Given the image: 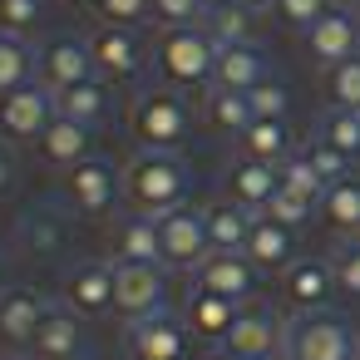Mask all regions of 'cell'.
Wrapping results in <instances>:
<instances>
[{"mask_svg":"<svg viewBox=\"0 0 360 360\" xmlns=\"http://www.w3.org/2000/svg\"><path fill=\"white\" fill-rule=\"evenodd\" d=\"M193 198V173L178 153H148L139 148L124 168V202L143 217H163Z\"/></svg>","mask_w":360,"mask_h":360,"instance_id":"1","label":"cell"},{"mask_svg":"<svg viewBox=\"0 0 360 360\" xmlns=\"http://www.w3.org/2000/svg\"><path fill=\"white\" fill-rule=\"evenodd\" d=\"M129 134L148 153H178L193 134V109H188L183 89H173V84L139 89L129 104Z\"/></svg>","mask_w":360,"mask_h":360,"instance_id":"2","label":"cell"},{"mask_svg":"<svg viewBox=\"0 0 360 360\" xmlns=\"http://www.w3.org/2000/svg\"><path fill=\"white\" fill-rule=\"evenodd\" d=\"M217 70V40L202 25H163L153 40V75L173 89H207Z\"/></svg>","mask_w":360,"mask_h":360,"instance_id":"3","label":"cell"},{"mask_svg":"<svg viewBox=\"0 0 360 360\" xmlns=\"http://www.w3.org/2000/svg\"><path fill=\"white\" fill-rule=\"evenodd\" d=\"M286 355L291 360H360V335L335 311H311L286 321Z\"/></svg>","mask_w":360,"mask_h":360,"instance_id":"4","label":"cell"},{"mask_svg":"<svg viewBox=\"0 0 360 360\" xmlns=\"http://www.w3.org/2000/svg\"><path fill=\"white\" fill-rule=\"evenodd\" d=\"M84 40H89V55H94V75L99 79L129 84V79H143V70L153 65V50L129 25H94V35H84Z\"/></svg>","mask_w":360,"mask_h":360,"instance_id":"5","label":"cell"},{"mask_svg":"<svg viewBox=\"0 0 360 360\" xmlns=\"http://www.w3.org/2000/svg\"><path fill=\"white\" fill-rule=\"evenodd\" d=\"M129 360H193V330L173 311H153L124 326Z\"/></svg>","mask_w":360,"mask_h":360,"instance_id":"6","label":"cell"},{"mask_svg":"<svg viewBox=\"0 0 360 360\" xmlns=\"http://www.w3.org/2000/svg\"><path fill=\"white\" fill-rule=\"evenodd\" d=\"M55 119H60L55 94H50L40 79L0 94V139H6V143H40V134H45Z\"/></svg>","mask_w":360,"mask_h":360,"instance_id":"7","label":"cell"},{"mask_svg":"<svg viewBox=\"0 0 360 360\" xmlns=\"http://www.w3.org/2000/svg\"><path fill=\"white\" fill-rule=\"evenodd\" d=\"M158 242H163V266H178V271H198L212 252L207 242V222H202V207L183 202L173 212L158 217Z\"/></svg>","mask_w":360,"mask_h":360,"instance_id":"8","label":"cell"},{"mask_svg":"<svg viewBox=\"0 0 360 360\" xmlns=\"http://www.w3.org/2000/svg\"><path fill=\"white\" fill-rule=\"evenodd\" d=\"M163 296H168V266L163 262H124V266H114V311L124 321L168 311Z\"/></svg>","mask_w":360,"mask_h":360,"instance_id":"9","label":"cell"},{"mask_svg":"<svg viewBox=\"0 0 360 360\" xmlns=\"http://www.w3.org/2000/svg\"><path fill=\"white\" fill-rule=\"evenodd\" d=\"M65 198L79 217H109L114 202L124 198V173H114L99 158H84L65 173Z\"/></svg>","mask_w":360,"mask_h":360,"instance_id":"10","label":"cell"},{"mask_svg":"<svg viewBox=\"0 0 360 360\" xmlns=\"http://www.w3.org/2000/svg\"><path fill=\"white\" fill-rule=\"evenodd\" d=\"M35 79L50 89V94H65L70 84H84L94 79V55H89V40H45L35 50Z\"/></svg>","mask_w":360,"mask_h":360,"instance_id":"11","label":"cell"},{"mask_svg":"<svg viewBox=\"0 0 360 360\" xmlns=\"http://www.w3.org/2000/svg\"><path fill=\"white\" fill-rule=\"evenodd\" d=\"M340 291L330 262H316V257H296L286 271H281V301L291 316H311V311H326L330 296Z\"/></svg>","mask_w":360,"mask_h":360,"instance_id":"12","label":"cell"},{"mask_svg":"<svg viewBox=\"0 0 360 360\" xmlns=\"http://www.w3.org/2000/svg\"><path fill=\"white\" fill-rule=\"evenodd\" d=\"M262 271L247 262V252H207V262L193 271V291H212V296H227L237 306H247L257 296V281Z\"/></svg>","mask_w":360,"mask_h":360,"instance_id":"13","label":"cell"},{"mask_svg":"<svg viewBox=\"0 0 360 360\" xmlns=\"http://www.w3.org/2000/svg\"><path fill=\"white\" fill-rule=\"evenodd\" d=\"M350 55H360V15L345 11V6H330L306 30V60L321 65V70H330V65H340Z\"/></svg>","mask_w":360,"mask_h":360,"instance_id":"14","label":"cell"},{"mask_svg":"<svg viewBox=\"0 0 360 360\" xmlns=\"http://www.w3.org/2000/svg\"><path fill=\"white\" fill-rule=\"evenodd\" d=\"M65 306L84 321L114 311V262H75L65 276Z\"/></svg>","mask_w":360,"mask_h":360,"instance_id":"15","label":"cell"},{"mask_svg":"<svg viewBox=\"0 0 360 360\" xmlns=\"http://www.w3.org/2000/svg\"><path fill=\"white\" fill-rule=\"evenodd\" d=\"M45 316H50V301L35 286L11 281L6 291H0V345H25L30 350V340H35Z\"/></svg>","mask_w":360,"mask_h":360,"instance_id":"16","label":"cell"},{"mask_svg":"<svg viewBox=\"0 0 360 360\" xmlns=\"http://www.w3.org/2000/svg\"><path fill=\"white\" fill-rule=\"evenodd\" d=\"M222 350L252 355V360H262V355H271V350H286V316H271V311H262V306H242V316H237L232 335L222 340Z\"/></svg>","mask_w":360,"mask_h":360,"instance_id":"17","label":"cell"},{"mask_svg":"<svg viewBox=\"0 0 360 360\" xmlns=\"http://www.w3.org/2000/svg\"><path fill=\"white\" fill-rule=\"evenodd\" d=\"M109 262L124 266V262H163V242H158V217H143V212H124L114 217L109 227Z\"/></svg>","mask_w":360,"mask_h":360,"instance_id":"18","label":"cell"},{"mask_svg":"<svg viewBox=\"0 0 360 360\" xmlns=\"http://www.w3.org/2000/svg\"><path fill=\"white\" fill-rule=\"evenodd\" d=\"M242 252H247V262H252L257 271H286V266L296 262V227H286V222L257 212L252 237H247Z\"/></svg>","mask_w":360,"mask_h":360,"instance_id":"19","label":"cell"},{"mask_svg":"<svg viewBox=\"0 0 360 360\" xmlns=\"http://www.w3.org/2000/svg\"><path fill=\"white\" fill-rule=\"evenodd\" d=\"M237 316H242V306L227 296H212V291H188V301H183V321H188L193 340H207V345H222L232 335Z\"/></svg>","mask_w":360,"mask_h":360,"instance_id":"20","label":"cell"},{"mask_svg":"<svg viewBox=\"0 0 360 360\" xmlns=\"http://www.w3.org/2000/svg\"><path fill=\"white\" fill-rule=\"evenodd\" d=\"M35 153H40V158H45L50 168L70 173L75 163L94 158V129H89V124H75V119H55V124H50V129L40 134Z\"/></svg>","mask_w":360,"mask_h":360,"instance_id":"21","label":"cell"},{"mask_svg":"<svg viewBox=\"0 0 360 360\" xmlns=\"http://www.w3.org/2000/svg\"><path fill=\"white\" fill-rule=\"evenodd\" d=\"M84 355V330L75 321L70 306H50V316L40 321L35 340H30V360H79Z\"/></svg>","mask_w":360,"mask_h":360,"instance_id":"22","label":"cell"},{"mask_svg":"<svg viewBox=\"0 0 360 360\" xmlns=\"http://www.w3.org/2000/svg\"><path fill=\"white\" fill-rule=\"evenodd\" d=\"M202 124L212 129V134H247L252 124H257V109H252V99H247V89H222V84H207L202 89Z\"/></svg>","mask_w":360,"mask_h":360,"instance_id":"23","label":"cell"},{"mask_svg":"<svg viewBox=\"0 0 360 360\" xmlns=\"http://www.w3.org/2000/svg\"><path fill=\"white\" fill-rule=\"evenodd\" d=\"M11 237H15V247H20L25 257L50 262V257H60V247H65V222H60V212H50V207H30V212L15 217Z\"/></svg>","mask_w":360,"mask_h":360,"instance_id":"24","label":"cell"},{"mask_svg":"<svg viewBox=\"0 0 360 360\" xmlns=\"http://www.w3.org/2000/svg\"><path fill=\"white\" fill-rule=\"evenodd\" d=\"M222 188H227V198H232V202H242L247 212H266V202H271V193H276L281 183H276V168H271V163L237 158V163L227 168Z\"/></svg>","mask_w":360,"mask_h":360,"instance_id":"25","label":"cell"},{"mask_svg":"<svg viewBox=\"0 0 360 360\" xmlns=\"http://www.w3.org/2000/svg\"><path fill=\"white\" fill-rule=\"evenodd\" d=\"M202 222H207V242H212V252H242L247 237H252L257 212H247L242 202L222 198V202H202Z\"/></svg>","mask_w":360,"mask_h":360,"instance_id":"26","label":"cell"},{"mask_svg":"<svg viewBox=\"0 0 360 360\" xmlns=\"http://www.w3.org/2000/svg\"><path fill=\"white\" fill-rule=\"evenodd\" d=\"M271 70H266V55L257 45H222L217 50V70H212V84L222 89H252L262 84Z\"/></svg>","mask_w":360,"mask_h":360,"instance_id":"27","label":"cell"},{"mask_svg":"<svg viewBox=\"0 0 360 360\" xmlns=\"http://www.w3.org/2000/svg\"><path fill=\"white\" fill-rule=\"evenodd\" d=\"M237 153L242 158H252V163H286L296 148H291V129H286V119H257L247 134H237Z\"/></svg>","mask_w":360,"mask_h":360,"instance_id":"28","label":"cell"},{"mask_svg":"<svg viewBox=\"0 0 360 360\" xmlns=\"http://www.w3.org/2000/svg\"><path fill=\"white\" fill-rule=\"evenodd\" d=\"M55 109H60V119H75V124H99L104 114H109V89H104V79L94 75V79H84V84H70L65 94H55Z\"/></svg>","mask_w":360,"mask_h":360,"instance_id":"29","label":"cell"},{"mask_svg":"<svg viewBox=\"0 0 360 360\" xmlns=\"http://www.w3.org/2000/svg\"><path fill=\"white\" fill-rule=\"evenodd\" d=\"M321 217H326L330 232H340V237H360V183H355V178L330 183L326 198H321Z\"/></svg>","mask_w":360,"mask_h":360,"instance_id":"30","label":"cell"},{"mask_svg":"<svg viewBox=\"0 0 360 360\" xmlns=\"http://www.w3.org/2000/svg\"><path fill=\"white\" fill-rule=\"evenodd\" d=\"M202 30L217 40V50H222V45H252L257 11H252V6H242V0H227V6H217V11H207V15H202Z\"/></svg>","mask_w":360,"mask_h":360,"instance_id":"31","label":"cell"},{"mask_svg":"<svg viewBox=\"0 0 360 360\" xmlns=\"http://www.w3.org/2000/svg\"><path fill=\"white\" fill-rule=\"evenodd\" d=\"M20 84H35V50L25 45V35L0 30V94Z\"/></svg>","mask_w":360,"mask_h":360,"instance_id":"32","label":"cell"},{"mask_svg":"<svg viewBox=\"0 0 360 360\" xmlns=\"http://www.w3.org/2000/svg\"><path fill=\"white\" fill-rule=\"evenodd\" d=\"M321 79H326L330 109H360V55H350V60L321 70Z\"/></svg>","mask_w":360,"mask_h":360,"instance_id":"33","label":"cell"},{"mask_svg":"<svg viewBox=\"0 0 360 360\" xmlns=\"http://www.w3.org/2000/svg\"><path fill=\"white\" fill-rule=\"evenodd\" d=\"M276 183H281L286 193H296V198L316 202V207H321V198H326V178H321L301 153H291L286 163H276Z\"/></svg>","mask_w":360,"mask_h":360,"instance_id":"34","label":"cell"},{"mask_svg":"<svg viewBox=\"0 0 360 360\" xmlns=\"http://www.w3.org/2000/svg\"><path fill=\"white\" fill-rule=\"evenodd\" d=\"M330 148H340L350 163L360 158V109H330L326 119H321V129H316Z\"/></svg>","mask_w":360,"mask_h":360,"instance_id":"35","label":"cell"},{"mask_svg":"<svg viewBox=\"0 0 360 360\" xmlns=\"http://www.w3.org/2000/svg\"><path fill=\"white\" fill-rule=\"evenodd\" d=\"M301 158H306V163H311V168L326 178V188H330V183H340V178H350V158H345L340 148H330L321 134H316V139L301 148Z\"/></svg>","mask_w":360,"mask_h":360,"instance_id":"36","label":"cell"},{"mask_svg":"<svg viewBox=\"0 0 360 360\" xmlns=\"http://www.w3.org/2000/svg\"><path fill=\"white\" fill-rule=\"evenodd\" d=\"M330 6H335V0H271V15H276L281 25H291V30H301V35H306V30H311Z\"/></svg>","mask_w":360,"mask_h":360,"instance_id":"37","label":"cell"},{"mask_svg":"<svg viewBox=\"0 0 360 360\" xmlns=\"http://www.w3.org/2000/svg\"><path fill=\"white\" fill-rule=\"evenodd\" d=\"M94 15H99V25H129V30H139L143 20H153V0H99Z\"/></svg>","mask_w":360,"mask_h":360,"instance_id":"38","label":"cell"},{"mask_svg":"<svg viewBox=\"0 0 360 360\" xmlns=\"http://www.w3.org/2000/svg\"><path fill=\"white\" fill-rule=\"evenodd\" d=\"M45 20V0H0V30L6 35H30Z\"/></svg>","mask_w":360,"mask_h":360,"instance_id":"39","label":"cell"},{"mask_svg":"<svg viewBox=\"0 0 360 360\" xmlns=\"http://www.w3.org/2000/svg\"><path fill=\"white\" fill-rule=\"evenodd\" d=\"M247 99H252L257 119H286V109H291V94H286V84H281L276 75H266L262 84H252Z\"/></svg>","mask_w":360,"mask_h":360,"instance_id":"40","label":"cell"},{"mask_svg":"<svg viewBox=\"0 0 360 360\" xmlns=\"http://www.w3.org/2000/svg\"><path fill=\"white\" fill-rule=\"evenodd\" d=\"M330 271H335L340 291L360 296V237H345V242L330 252Z\"/></svg>","mask_w":360,"mask_h":360,"instance_id":"41","label":"cell"},{"mask_svg":"<svg viewBox=\"0 0 360 360\" xmlns=\"http://www.w3.org/2000/svg\"><path fill=\"white\" fill-rule=\"evenodd\" d=\"M311 212H316V202H306V198H296V193H286V188H276L271 202H266V217H276V222H286V227H306Z\"/></svg>","mask_w":360,"mask_h":360,"instance_id":"42","label":"cell"},{"mask_svg":"<svg viewBox=\"0 0 360 360\" xmlns=\"http://www.w3.org/2000/svg\"><path fill=\"white\" fill-rule=\"evenodd\" d=\"M202 15H207L202 0H153L158 30H163V25H202Z\"/></svg>","mask_w":360,"mask_h":360,"instance_id":"43","label":"cell"},{"mask_svg":"<svg viewBox=\"0 0 360 360\" xmlns=\"http://www.w3.org/2000/svg\"><path fill=\"white\" fill-rule=\"evenodd\" d=\"M15 178H20V163H15V153H11V143L0 139V198H6L11 188H15Z\"/></svg>","mask_w":360,"mask_h":360,"instance_id":"44","label":"cell"},{"mask_svg":"<svg viewBox=\"0 0 360 360\" xmlns=\"http://www.w3.org/2000/svg\"><path fill=\"white\" fill-rule=\"evenodd\" d=\"M65 6H75V11H94L99 0H65Z\"/></svg>","mask_w":360,"mask_h":360,"instance_id":"45","label":"cell"},{"mask_svg":"<svg viewBox=\"0 0 360 360\" xmlns=\"http://www.w3.org/2000/svg\"><path fill=\"white\" fill-rule=\"evenodd\" d=\"M212 360H252V355H232V350H217Z\"/></svg>","mask_w":360,"mask_h":360,"instance_id":"46","label":"cell"},{"mask_svg":"<svg viewBox=\"0 0 360 360\" xmlns=\"http://www.w3.org/2000/svg\"><path fill=\"white\" fill-rule=\"evenodd\" d=\"M242 6H252V11H271V0H242Z\"/></svg>","mask_w":360,"mask_h":360,"instance_id":"47","label":"cell"},{"mask_svg":"<svg viewBox=\"0 0 360 360\" xmlns=\"http://www.w3.org/2000/svg\"><path fill=\"white\" fill-rule=\"evenodd\" d=\"M11 281H6V252H0V291H6Z\"/></svg>","mask_w":360,"mask_h":360,"instance_id":"48","label":"cell"},{"mask_svg":"<svg viewBox=\"0 0 360 360\" xmlns=\"http://www.w3.org/2000/svg\"><path fill=\"white\" fill-rule=\"evenodd\" d=\"M262 360H291V355H286V350H271V355H262Z\"/></svg>","mask_w":360,"mask_h":360,"instance_id":"49","label":"cell"},{"mask_svg":"<svg viewBox=\"0 0 360 360\" xmlns=\"http://www.w3.org/2000/svg\"><path fill=\"white\" fill-rule=\"evenodd\" d=\"M202 6H207V11H217V6H227V0H202Z\"/></svg>","mask_w":360,"mask_h":360,"instance_id":"50","label":"cell"},{"mask_svg":"<svg viewBox=\"0 0 360 360\" xmlns=\"http://www.w3.org/2000/svg\"><path fill=\"white\" fill-rule=\"evenodd\" d=\"M335 6H345V11H350V6H360V0H335Z\"/></svg>","mask_w":360,"mask_h":360,"instance_id":"51","label":"cell"}]
</instances>
